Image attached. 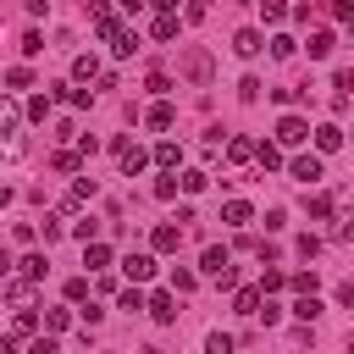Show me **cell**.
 Listing matches in <instances>:
<instances>
[{"instance_id": "1", "label": "cell", "mask_w": 354, "mask_h": 354, "mask_svg": "<svg viewBox=\"0 0 354 354\" xmlns=\"http://www.w3.org/2000/svg\"><path fill=\"white\" fill-rule=\"evenodd\" d=\"M199 271H205V277H216L221 288H232V282H238V271H232V260H227V249H221V243H210V249L199 254Z\"/></svg>"}, {"instance_id": "2", "label": "cell", "mask_w": 354, "mask_h": 354, "mask_svg": "<svg viewBox=\"0 0 354 354\" xmlns=\"http://www.w3.org/2000/svg\"><path fill=\"white\" fill-rule=\"evenodd\" d=\"M116 166H122L127 177H138V171L149 166V155H144V149H138L133 138H116Z\"/></svg>"}, {"instance_id": "3", "label": "cell", "mask_w": 354, "mask_h": 354, "mask_svg": "<svg viewBox=\"0 0 354 354\" xmlns=\"http://www.w3.org/2000/svg\"><path fill=\"white\" fill-rule=\"evenodd\" d=\"M304 138H310V122H304V116H282V122H277V144L293 149V144H304Z\"/></svg>"}, {"instance_id": "4", "label": "cell", "mask_w": 354, "mask_h": 354, "mask_svg": "<svg viewBox=\"0 0 354 354\" xmlns=\"http://www.w3.org/2000/svg\"><path fill=\"white\" fill-rule=\"evenodd\" d=\"M288 171H293V177H299V183H310V188H315V183H321V177H326V166H321V155H299V160H293V166H288Z\"/></svg>"}, {"instance_id": "5", "label": "cell", "mask_w": 354, "mask_h": 354, "mask_svg": "<svg viewBox=\"0 0 354 354\" xmlns=\"http://www.w3.org/2000/svg\"><path fill=\"white\" fill-rule=\"evenodd\" d=\"M122 271H127L133 282H149V277H155V254H144V249H138V254H122Z\"/></svg>"}, {"instance_id": "6", "label": "cell", "mask_w": 354, "mask_h": 354, "mask_svg": "<svg viewBox=\"0 0 354 354\" xmlns=\"http://www.w3.org/2000/svg\"><path fill=\"white\" fill-rule=\"evenodd\" d=\"M105 39H111V50H116V55H133V50H138V33H133V28H122V22H111V28H105Z\"/></svg>"}, {"instance_id": "7", "label": "cell", "mask_w": 354, "mask_h": 354, "mask_svg": "<svg viewBox=\"0 0 354 354\" xmlns=\"http://www.w3.org/2000/svg\"><path fill=\"white\" fill-rule=\"evenodd\" d=\"M315 149H321V155L343 149V127H337V122H321V127H315Z\"/></svg>"}, {"instance_id": "8", "label": "cell", "mask_w": 354, "mask_h": 354, "mask_svg": "<svg viewBox=\"0 0 354 354\" xmlns=\"http://www.w3.org/2000/svg\"><path fill=\"white\" fill-rule=\"evenodd\" d=\"M83 266H88V271H105V266H111V243L88 238V243H83Z\"/></svg>"}, {"instance_id": "9", "label": "cell", "mask_w": 354, "mask_h": 354, "mask_svg": "<svg viewBox=\"0 0 354 354\" xmlns=\"http://www.w3.org/2000/svg\"><path fill=\"white\" fill-rule=\"evenodd\" d=\"M144 310H149L160 326H166V321H177V299H171V293H155V299H144Z\"/></svg>"}, {"instance_id": "10", "label": "cell", "mask_w": 354, "mask_h": 354, "mask_svg": "<svg viewBox=\"0 0 354 354\" xmlns=\"http://www.w3.org/2000/svg\"><path fill=\"white\" fill-rule=\"evenodd\" d=\"M232 50H238V55H260V50H266V33L243 28V33H232Z\"/></svg>"}, {"instance_id": "11", "label": "cell", "mask_w": 354, "mask_h": 354, "mask_svg": "<svg viewBox=\"0 0 354 354\" xmlns=\"http://www.w3.org/2000/svg\"><path fill=\"white\" fill-rule=\"evenodd\" d=\"M144 122H149V127H171V122H177V111H171V100H155V105L144 111Z\"/></svg>"}, {"instance_id": "12", "label": "cell", "mask_w": 354, "mask_h": 354, "mask_svg": "<svg viewBox=\"0 0 354 354\" xmlns=\"http://www.w3.org/2000/svg\"><path fill=\"white\" fill-rule=\"evenodd\" d=\"M221 221H227V227H249V221H254V210H249L243 199H227V210H221Z\"/></svg>"}, {"instance_id": "13", "label": "cell", "mask_w": 354, "mask_h": 354, "mask_svg": "<svg viewBox=\"0 0 354 354\" xmlns=\"http://www.w3.org/2000/svg\"><path fill=\"white\" fill-rule=\"evenodd\" d=\"M0 155H6V160H22V155H28V138H22L17 127H11V133H0Z\"/></svg>"}, {"instance_id": "14", "label": "cell", "mask_w": 354, "mask_h": 354, "mask_svg": "<svg viewBox=\"0 0 354 354\" xmlns=\"http://www.w3.org/2000/svg\"><path fill=\"white\" fill-rule=\"evenodd\" d=\"M183 72H188L194 83H205V77H210V55H205V50H194V55L183 61Z\"/></svg>"}, {"instance_id": "15", "label": "cell", "mask_w": 354, "mask_h": 354, "mask_svg": "<svg viewBox=\"0 0 354 354\" xmlns=\"http://www.w3.org/2000/svg\"><path fill=\"white\" fill-rule=\"evenodd\" d=\"M6 299H11L17 310H28V304H33V282H28V277H17V282L6 288Z\"/></svg>"}, {"instance_id": "16", "label": "cell", "mask_w": 354, "mask_h": 354, "mask_svg": "<svg viewBox=\"0 0 354 354\" xmlns=\"http://www.w3.org/2000/svg\"><path fill=\"white\" fill-rule=\"evenodd\" d=\"M227 160H232V166L254 160V144H249V138H227Z\"/></svg>"}, {"instance_id": "17", "label": "cell", "mask_w": 354, "mask_h": 354, "mask_svg": "<svg viewBox=\"0 0 354 354\" xmlns=\"http://www.w3.org/2000/svg\"><path fill=\"white\" fill-rule=\"evenodd\" d=\"M177 160H183V149H177L171 138H160V144H155V166H166V171H171Z\"/></svg>"}, {"instance_id": "18", "label": "cell", "mask_w": 354, "mask_h": 354, "mask_svg": "<svg viewBox=\"0 0 354 354\" xmlns=\"http://www.w3.org/2000/svg\"><path fill=\"white\" fill-rule=\"evenodd\" d=\"M254 160H260L266 171H277V166H282V144H254Z\"/></svg>"}, {"instance_id": "19", "label": "cell", "mask_w": 354, "mask_h": 354, "mask_svg": "<svg viewBox=\"0 0 354 354\" xmlns=\"http://www.w3.org/2000/svg\"><path fill=\"white\" fill-rule=\"evenodd\" d=\"M149 243H155L160 254H171V249L183 243V232H177V227H155V238H149Z\"/></svg>"}, {"instance_id": "20", "label": "cell", "mask_w": 354, "mask_h": 354, "mask_svg": "<svg viewBox=\"0 0 354 354\" xmlns=\"http://www.w3.org/2000/svg\"><path fill=\"white\" fill-rule=\"evenodd\" d=\"M72 77H77V83L100 77V61H94V55H77V61H72Z\"/></svg>"}, {"instance_id": "21", "label": "cell", "mask_w": 354, "mask_h": 354, "mask_svg": "<svg viewBox=\"0 0 354 354\" xmlns=\"http://www.w3.org/2000/svg\"><path fill=\"white\" fill-rule=\"evenodd\" d=\"M260 299H266L260 288H238V315H254V310H260Z\"/></svg>"}, {"instance_id": "22", "label": "cell", "mask_w": 354, "mask_h": 354, "mask_svg": "<svg viewBox=\"0 0 354 354\" xmlns=\"http://www.w3.org/2000/svg\"><path fill=\"white\" fill-rule=\"evenodd\" d=\"M155 39L166 44V39H177V11H166V17H155Z\"/></svg>"}, {"instance_id": "23", "label": "cell", "mask_w": 354, "mask_h": 354, "mask_svg": "<svg viewBox=\"0 0 354 354\" xmlns=\"http://www.w3.org/2000/svg\"><path fill=\"white\" fill-rule=\"evenodd\" d=\"M205 183H210V171H183V177H177V188H183V194H199Z\"/></svg>"}, {"instance_id": "24", "label": "cell", "mask_w": 354, "mask_h": 354, "mask_svg": "<svg viewBox=\"0 0 354 354\" xmlns=\"http://www.w3.org/2000/svg\"><path fill=\"white\" fill-rule=\"evenodd\" d=\"M293 315H299V321H315V315H321V299H315V293H304V299L293 304Z\"/></svg>"}, {"instance_id": "25", "label": "cell", "mask_w": 354, "mask_h": 354, "mask_svg": "<svg viewBox=\"0 0 354 354\" xmlns=\"http://www.w3.org/2000/svg\"><path fill=\"white\" fill-rule=\"evenodd\" d=\"M72 326V310H44V332H66Z\"/></svg>"}, {"instance_id": "26", "label": "cell", "mask_w": 354, "mask_h": 354, "mask_svg": "<svg viewBox=\"0 0 354 354\" xmlns=\"http://www.w3.org/2000/svg\"><path fill=\"white\" fill-rule=\"evenodd\" d=\"M44 116H50V94H33L28 100V122H44Z\"/></svg>"}, {"instance_id": "27", "label": "cell", "mask_w": 354, "mask_h": 354, "mask_svg": "<svg viewBox=\"0 0 354 354\" xmlns=\"http://www.w3.org/2000/svg\"><path fill=\"white\" fill-rule=\"evenodd\" d=\"M22 277H28V282H44V254H28V260H22Z\"/></svg>"}, {"instance_id": "28", "label": "cell", "mask_w": 354, "mask_h": 354, "mask_svg": "<svg viewBox=\"0 0 354 354\" xmlns=\"http://www.w3.org/2000/svg\"><path fill=\"white\" fill-rule=\"evenodd\" d=\"M83 299H88V277H72L66 282V304H83Z\"/></svg>"}, {"instance_id": "29", "label": "cell", "mask_w": 354, "mask_h": 354, "mask_svg": "<svg viewBox=\"0 0 354 354\" xmlns=\"http://www.w3.org/2000/svg\"><path fill=\"white\" fill-rule=\"evenodd\" d=\"M205 354H232V337H227V332H210V337H205Z\"/></svg>"}, {"instance_id": "30", "label": "cell", "mask_w": 354, "mask_h": 354, "mask_svg": "<svg viewBox=\"0 0 354 354\" xmlns=\"http://www.w3.org/2000/svg\"><path fill=\"white\" fill-rule=\"evenodd\" d=\"M293 50H299V44H293V39H288V33H277V39H271V55H277V61H288V55H293Z\"/></svg>"}, {"instance_id": "31", "label": "cell", "mask_w": 354, "mask_h": 354, "mask_svg": "<svg viewBox=\"0 0 354 354\" xmlns=\"http://www.w3.org/2000/svg\"><path fill=\"white\" fill-rule=\"evenodd\" d=\"M310 55H332V33H310Z\"/></svg>"}, {"instance_id": "32", "label": "cell", "mask_w": 354, "mask_h": 354, "mask_svg": "<svg viewBox=\"0 0 354 354\" xmlns=\"http://www.w3.org/2000/svg\"><path fill=\"white\" fill-rule=\"evenodd\" d=\"M6 83H11V88H28V83H33V72H28V66H11V72H6Z\"/></svg>"}, {"instance_id": "33", "label": "cell", "mask_w": 354, "mask_h": 354, "mask_svg": "<svg viewBox=\"0 0 354 354\" xmlns=\"http://www.w3.org/2000/svg\"><path fill=\"white\" fill-rule=\"evenodd\" d=\"M310 216H315V221H326V216H332V199H326V194H315V199H310Z\"/></svg>"}, {"instance_id": "34", "label": "cell", "mask_w": 354, "mask_h": 354, "mask_svg": "<svg viewBox=\"0 0 354 354\" xmlns=\"http://www.w3.org/2000/svg\"><path fill=\"white\" fill-rule=\"evenodd\" d=\"M299 254H304V260H315V254H321V238H315V232H304V238H299Z\"/></svg>"}, {"instance_id": "35", "label": "cell", "mask_w": 354, "mask_h": 354, "mask_svg": "<svg viewBox=\"0 0 354 354\" xmlns=\"http://www.w3.org/2000/svg\"><path fill=\"white\" fill-rule=\"evenodd\" d=\"M116 310H144V293H138V288H127V293L116 299Z\"/></svg>"}, {"instance_id": "36", "label": "cell", "mask_w": 354, "mask_h": 354, "mask_svg": "<svg viewBox=\"0 0 354 354\" xmlns=\"http://www.w3.org/2000/svg\"><path fill=\"white\" fill-rule=\"evenodd\" d=\"M11 127H17V105H11V100H0V133H11Z\"/></svg>"}, {"instance_id": "37", "label": "cell", "mask_w": 354, "mask_h": 354, "mask_svg": "<svg viewBox=\"0 0 354 354\" xmlns=\"http://www.w3.org/2000/svg\"><path fill=\"white\" fill-rule=\"evenodd\" d=\"M277 288H288V277H282V271H266V282H260V293H277Z\"/></svg>"}, {"instance_id": "38", "label": "cell", "mask_w": 354, "mask_h": 354, "mask_svg": "<svg viewBox=\"0 0 354 354\" xmlns=\"http://www.w3.org/2000/svg\"><path fill=\"white\" fill-rule=\"evenodd\" d=\"M288 282H293L299 293H315V271H299V277H288Z\"/></svg>"}, {"instance_id": "39", "label": "cell", "mask_w": 354, "mask_h": 354, "mask_svg": "<svg viewBox=\"0 0 354 354\" xmlns=\"http://www.w3.org/2000/svg\"><path fill=\"white\" fill-rule=\"evenodd\" d=\"M28 354H55V332H44V337H33V348Z\"/></svg>"}, {"instance_id": "40", "label": "cell", "mask_w": 354, "mask_h": 354, "mask_svg": "<svg viewBox=\"0 0 354 354\" xmlns=\"http://www.w3.org/2000/svg\"><path fill=\"white\" fill-rule=\"evenodd\" d=\"M144 6H155L160 17H166V11H177V0H144Z\"/></svg>"}, {"instance_id": "41", "label": "cell", "mask_w": 354, "mask_h": 354, "mask_svg": "<svg viewBox=\"0 0 354 354\" xmlns=\"http://www.w3.org/2000/svg\"><path fill=\"white\" fill-rule=\"evenodd\" d=\"M116 6H122V11H138V6H144V0H116Z\"/></svg>"}, {"instance_id": "42", "label": "cell", "mask_w": 354, "mask_h": 354, "mask_svg": "<svg viewBox=\"0 0 354 354\" xmlns=\"http://www.w3.org/2000/svg\"><path fill=\"white\" fill-rule=\"evenodd\" d=\"M6 199H11V194H6V183H0V205H6Z\"/></svg>"}]
</instances>
